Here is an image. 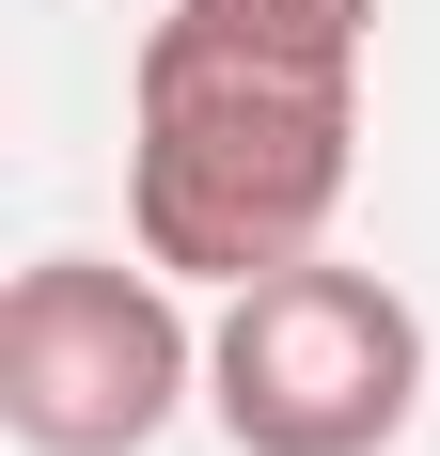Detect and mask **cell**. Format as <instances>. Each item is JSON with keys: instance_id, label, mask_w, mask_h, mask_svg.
Wrapping results in <instances>:
<instances>
[{"instance_id": "cell-2", "label": "cell", "mask_w": 440, "mask_h": 456, "mask_svg": "<svg viewBox=\"0 0 440 456\" xmlns=\"http://www.w3.org/2000/svg\"><path fill=\"white\" fill-rule=\"evenodd\" d=\"M205 410L236 456H394L425 410V315L346 252H283V268L220 283Z\"/></svg>"}, {"instance_id": "cell-1", "label": "cell", "mask_w": 440, "mask_h": 456, "mask_svg": "<svg viewBox=\"0 0 440 456\" xmlns=\"http://www.w3.org/2000/svg\"><path fill=\"white\" fill-rule=\"evenodd\" d=\"M346 174H362V47L158 0L126 63V236L174 283H252L283 252H330Z\"/></svg>"}, {"instance_id": "cell-3", "label": "cell", "mask_w": 440, "mask_h": 456, "mask_svg": "<svg viewBox=\"0 0 440 456\" xmlns=\"http://www.w3.org/2000/svg\"><path fill=\"white\" fill-rule=\"evenodd\" d=\"M205 394V330H189L174 268L142 252H32L0 299V425L32 456H142L158 425Z\"/></svg>"}, {"instance_id": "cell-4", "label": "cell", "mask_w": 440, "mask_h": 456, "mask_svg": "<svg viewBox=\"0 0 440 456\" xmlns=\"http://www.w3.org/2000/svg\"><path fill=\"white\" fill-rule=\"evenodd\" d=\"M252 32H314V47H378V0H220Z\"/></svg>"}]
</instances>
